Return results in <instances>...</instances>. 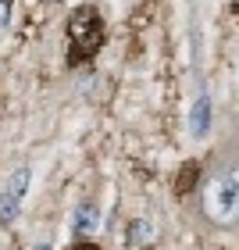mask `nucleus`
<instances>
[{
    "instance_id": "obj_3",
    "label": "nucleus",
    "mask_w": 239,
    "mask_h": 250,
    "mask_svg": "<svg viewBox=\"0 0 239 250\" xmlns=\"http://www.w3.org/2000/svg\"><path fill=\"white\" fill-rule=\"evenodd\" d=\"M25 189H29V165H18L15 172L7 175L4 189H0V225H11V222H15Z\"/></svg>"
},
{
    "instance_id": "obj_8",
    "label": "nucleus",
    "mask_w": 239,
    "mask_h": 250,
    "mask_svg": "<svg viewBox=\"0 0 239 250\" xmlns=\"http://www.w3.org/2000/svg\"><path fill=\"white\" fill-rule=\"evenodd\" d=\"M68 250H100V247H97L93 240H75V243L68 247Z\"/></svg>"
},
{
    "instance_id": "obj_5",
    "label": "nucleus",
    "mask_w": 239,
    "mask_h": 250,
    "mask_svg": "<svg viewBox=\"0 0 239 250\" xmlns=\"http://www.w3.org/2000/svg\"><path fill=\"white\" fill-rule=\"evenodd\" d=\"M207 132H211V97L200 93L189 107V136L193 140H203Z\"/></svg>"
},
{
    "instance_id": "obj_2",
    "label": "nucleus",
    "mask_w": 239,
    "mask_h": 250,
    "mask_svg": "<svg viewBox=\"0 0 239 250\" xmlns=\"http://www.w3.org/2000/svg\"><path fill=\"white\" fill-rule=\"evenodd\" d=\"M203 214L211 225L232 229L239 225V168H218L203 186Z\"/></svg>"
},
{
    "instance_id": "obj_7",
    "label": "nucleus",
    "mask_w": 239,
    "mask_h": 250,
    "mask_svg": "<svg viewBox=\"0 0 239 250\" xmlns=\"http://www.w3.org/2000/svg\"><path fill=\"white\" fill-rule=\"evenodd\" d=\"M11 4H15V0H0V29L11 21Z\"/></svg>"
},
{
    "instance_id": "obj_1",
    "label": "nucleus",
    "mask_w": 239,
    "mask_h": 250,
    "mask_svg": "<svg viewBox=\"0 0 239 250\" xmlns=\"http://www.w3.org/2000/svg\"><path fill=\"white\" fill-rule=\"evenodd\" d=\"M107 40V25L104 18H100L97 7H75L72 18H68V64L79 68V64H89L100 54V47H104Z\"/></svg>"
},
{
    "instance_id": "obj_9",
    "label": "nucleus",
    "mask_w": 239,
    "mask_h": 250,
    "mask_svg": "<svg viewBox=\"0 0 239 250\" xmlns=\"http://www.w3.org/2000/svg\"><path fill=\"white\" fill-rule=\"evenodd\" d=\"M36 250H54V247H50V243H40V247H36Z\"/></svg>"
},
{
    "instance_id": "obj_6",
    "label": "nucleus",
    "mask_w": 239,
    "mask_h": 250,
    "mask_svg": "<svg viewBox=\"0 0 239 250\" xmlns=\"http://www.w3.org/2000/svg\"><path fill=\"white\" fill-rule=\"evenodd\" d=\"M154 240H157V229H154L150 218H132L129 225H125V247L129 250H143Z\"/></svg>"
},
{
    "instance_id": "obj_4",
    "label": "nucleus",
    "mask_w": 239,
    "mask_h": 250,
    "mask_svg": "<svg viewBox=\"0 0 239 250\" xmlns=\"http://www.w3.org/2000/svg\"><path fill=\"white\" fill-rule=\"evenodd\" d=\"M100 225V208L93 200H82L75 208V218H72V236H79V240H86V236H93Z\"/></svg>"
}]
</instances>
